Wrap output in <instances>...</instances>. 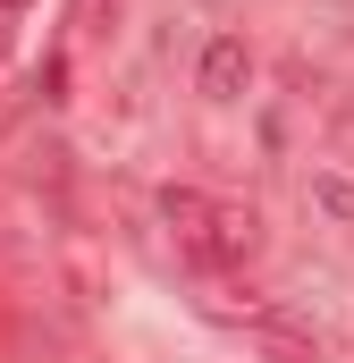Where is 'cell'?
Listing matches in <instances>:
<instances>
[{
	"label": "cell",
	"instance_id": "obj_4",
	"mask_svg": "<svg viewBox=\"0 0 354 363\" xmlns=\"http://www.w3.org/2000/svg\"><path fill=\"white\" fill-rule=\"evenodd\" d=\"M68 26H76V43H101V34H110V26H101V0H76Z\"/></svg>",
	"mask_w": 354,
	"mask_h": 363
},
{
	"label": "cell",
	"instance_id": "obj_1",
	"mask_svg": "<svg viewBox=\"0 0 354 363\" xmlns=\"http://www.w3.org/2000/svg\"><path fill=\"white\" fill-rule=\"evenodd\" d=\"M161 220H169V245L194 262L202 279H228L262 254V220L228 194H202V186H169L161 194Z\"/></svg>",
	"mask_w": 354,
	"mask_h": 363
},
{
	"label": "cell",
	"instance_id": "obj_3",
	"mask_svg": "<svg viewBox=\"0 0 354 363\" xmlns=\"http://www.w3.org/2000/svg\"><path fill=\"white\" fill-rule=\"evenodd\" d=\"M245 77H253V51H245L236 34H219V43L202 51V93H211V101H236Z\"/></svg>",
	"mask_w": 354,
	"mask_h": 363
},
{
	"label": "cell",
	"instance_id": "obj_5",
	"mask_svg": "<svg viewBox=\"0 0 354 363\" xmlns=\"http://www.w3.org/2000/svg\"><path fill=\"white\" fill-rule=\"evenodd\" d=\"M25 9H34V0H0V51L17 43V26H25Z\"/></svg>",
	"mask_w": 354,
	"mask_h": 363
},
{
	"label": "cell",
	"instance_id": "obj_2",
	"mask_svg": "<svg viewBox=\"0 0 354 363\" xmlns=\"http://www.w3.org/2000/svg\"><path fill=\"white\" fill-rule=\"evenodd\" d=\"M194 313H202V321H219V330H245V338H253L270 363H321L312 330H295V321H287L270 296H245V287H228V279H211V287L194 296Z\"/></svg>",
	"mask_w": 354,
	"mask_h": 363
}]
</instances>
